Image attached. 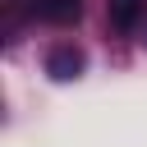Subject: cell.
Wrapping results in <instances>:
<instances>
[{
	"label": "cell",
	"mask_w": 147,
	"mask_h": 147,
	"mask_svg": "<svg viewBox=\"0 0 147 147\" xmlns=\"http://www.w3.org/2000/svg\"><path fill=\"white\" fill-rule=\"evenodd\" d=\"M37 9H41V18H51V23H74V18L83 14L78 0H37Z\"/></svg>",
	"instance_id": "cell-3"
},
{
	"label": "cell",
	"mask_w": 147,
	"mask_h": 147,
	"mask_svg": "<svg viewBox=\"0 0 147 147\" xmlns=\"http://www.w3.org/2000/svg\"><path fill=\"white\" fill-rule=\"evenodd\" d=\"M83 64H87V60H83V51H78V46H55V51L46 55V74H51L55 83L78 78V74H83Z\"/></svg>",
	"instance_id": "cell-1"
},
{
	"label": "cell",
	"mask_w": 147,
	"mask_h": 147,
	"mask_svg": "<svg viewBox=\"0 0 147 147\" xmlns=\"http://www.w3.org/2000/svg\"><path fill=\"white\" fill-rule=\"evenodd\" d=\"M142 5H147V0H106V9H110V23H115L119 32H133V28H138V18H142Z\"/></svg>",
	"instance_id": "cell-2"
}]
</instances>
